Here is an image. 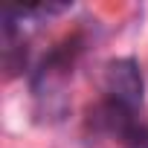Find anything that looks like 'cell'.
Masks as SVG:
<instances>
[{
	"label": "cell",
	"mask_w": 148,
	"mask_h": 148,
	"mask_svg": "<svg viewBox=\"0 0 148 148\" xmlns=\"http://www.w3.org/2000/svg\"><path fill=\"white\" fill-rule=\"evenodd\" d=\"M105 93L110 105H119L125 110H139L145 99V79L134 58H113L105 67Z\"/></svg>",
	"instance_id": "cell-1"
}]
</instances>
